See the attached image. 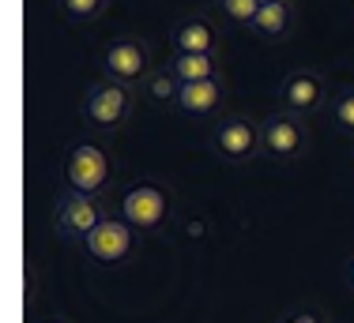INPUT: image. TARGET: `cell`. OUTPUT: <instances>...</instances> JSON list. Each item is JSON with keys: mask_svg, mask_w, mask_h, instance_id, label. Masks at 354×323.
<instances>
[{"mask_svg": "<svg viewBox=\"0 0 354 323\" xmlns=\"http://www.w3.org/2000/svg\"><path fill=\"white\" fill-rule=\"evenodd\" d=\"M351 155H354V143H351Z\"/></svg>", "mask_w": 354, "mask_h": 323, "instance_id": "obj_21", "label": "cell"}, {"mask_svg": "<svg viewBox=\"0 0 354 323\" xmlns=\"http://www.w3.org/2000/svg\"><path fill=\"white\" fill-rule=\"evenodd\" d=\"M83 252H87L95 263H102V267H113V263H124L136 252V229H132L124 218H102L95 229L87 233V241H83Z\"/></svg>", "mask_w": 354, "mask_h": 323, "instance_id": "obj_8", "label": "cell"}, {"mask_svg": "<svg viewBox=\"0 0 354 323\" xmlns=\"http://www.w3.org/2000/svg\"><path fill=\"white\" fill-rule=\"evenodd\" d=\"M170 46H174V53H204V57H215L218 30L204 19V15H189V19H177L174 23Z\"/></svg>", "mask_w": 354, "mask_h": 323, "instance_id": "obj_10", "label": "cell"}, {"mask_svg": "<svg viewBox=\"0 0 354 323\" xmlns=\"http://www.w3.org/2000/svg\"><path fill=\"white\" fill-rule=\"evenodd\" d=\"M294 30V4L279 0V4H260L257 19H252V34L264 41H283Z\"/></svg>", "mask_w": 354, "mask_h": 323, "instance_id": "obj_12", "label": "cell"}, {"mask_svg": "<svg viewBox=\"0 0 354 323\" xmlns=\"http://www.w3.org/2000/svg\"><path fill=\"white\" fill-rule=\"evenodd\" d=\"M260 147L272 162H294L309 150V121L298 113L275 109L260 121Z\"/></svg>", "mask_w": 354, "mask_h": 323, "instance_id": "obj_4", "label": "cell"}, {"mask_svg": "<svg viewBox=\"0 0 354 323\" xmlns=\"http://www.w3.org/2000/svg\"><path fill=\"white\" fill-rule=\"evenodd\" d=\"M80 109H83V121H87L91 128L117 132L132 117V109H136V87H124V83H113L102 75L98 83L87 87Z\"/></svg>", "mask_w": 354, "mask_h": 323, "instance_id": "obj_1", "label": "cell"}, {"mask_svg": "<svg viewBox=\"0 0 354 323\" xmlns=\"http://www.w3.org/2000/svg\"><path fill=\"white\" fill-rule=\"evenodd\" d=\"M143 95L151 101H158V106H177V95H181V79L166 68V72H151L147 79H143Z\"/></svg>", "mask_w": 354, "mask_h": 323, "instance_id": "obj_14", "label": "cell"}, {"mask_svg": "<svg viewBox=\"0 0 354 323\" xmlns=\"http://www.w3.org/2000/svg\"><path fill=\"white\" fill-rule=\"evenodd\" d=\"M102 75L124 87H143V79L151 75V53L140 38H117L106 46L102 53Z\"/></svg>", "mask_w": 354, "mask_h": 323, "instance_id": "obj_7", "label": "cell"}, {"mask_svg": "<svg viewBox=\"0 0 354 323\" xmlns=\"http://www.w3.org/2000/svg\"><path fill=\"white\" fill-rule=\"evenodd\" d=\"M166 68H170L181 83H200V79H218V75H223L215 57H204V53H174Z\"/></svg>", "mask_w": 354, "mask_h": 323, "instance_id": "obj_13", "label": "cell"}, {"mask_svg": "<svg viewBox=\"0 0 354 323\" xmlns=\"http://www.w3.org/2000/svg\"><path fill=\"white\" fill-rule=\"evenodd\" d=\"M260 4H279V0H260Z\"/></svg>", "mask_w": 354, "mask_h": 323, "instance_id": "obj_20", "label": "cell"}, {"mask_svg": "<svg viewBox=\"0 0 354 323\" xmlns=\"http://www.w3.org/2000/svg\"><path fill=\"white\" fill-rule=\"evenodd\" d=\"M61 177H64V188L68 192H80V195H102L106 184H109V155L98 143H75L64 155V166H61Z\"/></svg>", "mask_w": 354, "mask_h": 323, "instance_id": "obj_3", "label": "cell"}, {"mask_svg": "<svg viewBox=\"0 0 354 323\" xmlns=\"http://www.w3.org/2000/svg\"><path fill=\"white\" fill-rule=\"evenodd\" d=\"M347 282H351V290H354V260L347 263Z\"/></svg>", "mask_w": 354, "mask_h": 323, "instance_id": "obj_19", "label": "cell"}, {"mask_svg": "<svg viewBox=\"0 0 354 323\" xmlns=\"http://www.w3.org/2000/svg\"><path fill=\"white\" fill-rule=\"evenodd\" d=\"M53 4H57V12H61L64 19H72V23H91V19H98V15L106 12L109 0H53Z\"/></svg>", "mask_w": 354, "mask_h": 323, "instance_id": "obj_15", "label": "cell"}, {"mask_svg": "<svg viewBox=\"0 0 354 323\" xmlns=\"http://www.w3.org/2000/svg\"><path fill=\"white\" fill-rule=\"evenodd\" d=\"M121 218L136 229V233L162 229L166 218H170V192L155 181H136L121 195Z\"/></svg>", "mask_w": 354, "mask_h": 323, "instance_id": "obj_5", "label": "cell"}, {"mask_svg": "<svg viewBox=\"0 0 354 323\" xmlns=\"http://www.w3.org/2000/svg\"><path fill=\"white\" fill-rule=\"evenodd\" d=\"M212 150L230 166H245V162L260 158L264 147H260V121L252 117H226V121L215 124L212 132Z\"/></svg>", "mask_w": 354, "mask_h": 323, "instance_id": "obj_6", "label": "cell"}, {"mask_svg": "<svg viewBox=\"0 0 354 323\" xmlns=\"http://www.w3.org/2000/svg\"><path fill=\"white\" fill-rule=\"evenodd\" d=\"M218 8H223V15L230 23L252 27V19H257V12H260V0H218Z\"/></svg>", "mask_w": 354, "mask_h": 323, "instance_id": "obj_17", "label": "cell"}, {"mask_svg": "<svg viewBox=\"0 0 354 323\" xmlns=\"http://www.w3.org/2000/svg\"><path fill=\"white\" fill-rule=\"evenodd\" d=\"M226 101V83L218 79H200V83H181V95H177V109L185 117H212L223 109Z\"/></svg>", "mask_w": 354, "mask_h": 323, "instance_id": "obj_11", "label": "cell"}, {"mask_svg": "<svg viewBox=\"0 0 354 323\" xmlns=\"http://www.w3.org/2000/svg\"><path fill=\"white\" fill-rule=\"evenodd\" d=\"M324 101H328V87L309 68H298V72H290L279 83V109H286V113L309 117L317 109H324Z\"/></svg>", "mask_w": 354, "mask_h": 323, "instance_id": "obj_9", "label": "cell"}, {"mask_svg": "<svg viewBox=\"0 0 354 323\" xmlns=\"http://www.w3.org/2000/svg\"><path fill=\"white\" fill-rule=\"evenodd\" d=\"M286 323H320V316L317 312H298V316H290Z\"/></svg>", "mask_w": 354, "mask_h": 323, "instance_id": "obj_18", "label": "cell"}, {"mask_svg": "<svg viewBox=\"0 0 354 323\" xmlns=\"http://www.w3.org/2000/svg\"><path fill=\"white\" fill-rule=\"evenodd\" d=\"M332 117L347 135H354V87H343L332 101Z\"/></svg>", "mask_w": 354, "mask_h": 323, "instance_id": "obj_16", "label": "cell"}, {"mask_svg": "<svg viewBox=\"0 0 354 323\" xmlns=\"http://www.w3.org/2000/svg\"><path fill=\"white\" fill-rule=\"evenodd\" d=\"M106 218V207L98 195H80V192H68L61 188L53 199V211H49V226L61 241H87V233L95 229L98 222Z\"/></svg>", "mask_w": 354, "mask_h": 323, "instance_id": "obj_2", "label": "cell"}]
</instances>
